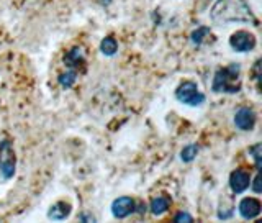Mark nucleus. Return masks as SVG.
Returning a JSON list of instances; mask_svg holds the SVG:
<instances>
[{
	"instance_id": "obj_4",
	"label": "nucleus",
	"mask_w": 262,
	"mask_h": 223,
	"mask_svg": "<svg viewBox=\"0 0 262 223\" xmlns=\"http://www.w3.org/2000/svg\"><path fill=\"white\" fill-rule=\"evenodd\" d=\"M16 172V154L10 139L0 141V174L5 180H10Z\"/></svg>"
},
{
	"instance_id": "obj_12",
	"label": "nucleus",
	"mask_w": 262,
	"mask_h": 223,
	"mask_svg": "<svg viewBox=\"0 0 262 223\" xmlns=\"http://www.w3.org/2000/svg\"><path fill=\"white\" fill-rule=\"evenodd\" d=\"M169 207H170V199H169L167 195L154 197V199L151 200V204H149V210H151L152 215H156V217L164 215V213L169 210Z\"/></svg>"
},
{
	"instance_id": "obj_19",
	"label": "nucleus",
	"mask_w": 262,
	"mask_h": 223,
	"mask_svg": "<svg viewBox=\"0 0 262 223\" xmlns=\"http://www.w3.org/2000/svg\"><path fill=\"white\" fill-rule=\"evenodd\" d=\"M174 221L176 223H190V221H193V217L187 212H179L174 217Z\"/></svg>"
},
{
	"instance_id": "obj_7",
	"label": "nucleus",
	"mask_w": 262,
	"mask_h": 223,
	"mask_svg": "<svg viewBox=\"0 0 262 223\" xmlns=\"http://www.w3.org/2000/svg\"><path fill=\"white\" fill-rule=\"evenodd\" d=\"M256 121H257L256 112L249 109V107H243V109H239L234 113V125L241 131H252L254 127H256Z\"/></svg>"
},
{
	"instance_id": "obj_8",
	"label": "nucleus",
	"mask_w": 262,
	"mask_h": 223,
	"mask_svg": "<svg viewBox=\"0 0 262 223\" xmlns=\"http://www.w3.org/2000/svg\"><path fill=\"white\" fill-rule=\"evenodd\" d=\"M251 186V174L244 169H236L229 174V189L233 194H243L249 189Z\"/></svg>"
},
{
	"instance_id": "obj_5",
	"label": "nucleus",
	"mask_w": 262,
	"mask_h": 223,
	"mask_svg": "<svg viewBox=\"0 0 262 223\" xmlns=\"http://www.w3.org/2000/svg\"><path fill=\"white\" fill-rule=\"evenodd\" d=\"M256 45H257L256 36L244 30L233 33L231 38H229V46H231L236 53H249L256 48Z\"/></svg>"
},
{
	"instance_id": "obj_9",
	"label": "nucleus",
	"mask_w": 262,
	"mask_h": 223,
	"mask_svg": "<svg viewBox=\"0 0 262 223\" xmlns=\"http://www.w3.org/2000/svg\"><path fill=\"white\" fill-rule=\"evenodd\" d=\"M237 212L244 220H254L260 215L262 212V204L254 199V197H244V199L239 202V207H237Z\"/></svg>"
},
{
	"instance_id": "obj_20",
	"label": "nucleus",
	"mask_w": 262,
	"mask_h": 223,
	"mask_svg": "<svg viewBox=\"0 0 262 223\" xmlns=\"http://www.w3.org/2000/svg\"><path fill=\"white\" fill-rule=\"evenodd\" d=\"M233 217V210L231 209H223L221 207L218 210V218L220 220H228V218H231Z\"/></svg>"
},
{
	"instance_id": "obj_18",
	"label": "nucleus",
	"mask_w": 262,
	"mask_h": 223,
	"mask_svg": "<svg viewBox=\"0 0 262 223\" xmlns=\"http://www.w3.org/2000/svg\"><path fill=\"white\" fill-rule=\"evenodd\" d=\"M260 183H262V176H260V171H257V174H256V177H254V180L251 179V189L256 194H260V191H262V187H260Z\"/></svg>"
},
{
	"instance_id": "obj_2",
	"label": "nucleus",
	"mask_w": 262,
	"mask_h": 223,
	"mask_svg": "<svg viewBox=\"0 0 262 223\" xmlns=\"http://www.w3.org/2000/svg\"><path fill=\"white\" fill-rule=\"evenodd\" d=\"M241 64L231 63L223 69H218L213 77L211 90L215 94H237L241 90Z\"/></svg>"
},
{
	"instance_id": "obj_1",
	"label": "nucleus",
	"mask_w": 262,
	"mask_h": 223,
	"mask_svg": "<svg viewBox=\"0 0 262 223\" xmlns=\"http://www.w3.org/2000/svg\"><path fill=\"white\" fill-rule=\"evenodd\" d=\"M211 18L220 23H234V22H252L257 27L256 16L244 0H218L211 10Z\"/></svg>"
},
{
	"instance_id": "obj_3",
	"label": "nucleus",
	"mask_w": 262,
	"mask_h": 223,
	"mask_svg": "<svg viewBox=\"0 0 262 223\" xmlns=\"http://www.w3.org/2000/svg\"><path fill=\"white\" fill-rule=\"evenodd\" d=\"M176 98L184 105L188 107H200L205 104V94L199 89V86L192 80H185L182 82L177 89H176Z\"/></svg>"
},
{
	"instance_id": "obj_11",
	"label": "nucleus",
	"mask_w": 262,
	"mask_h": 223,
	"mask_svg": "<svg viewBox=\"0 0 262 223\" xmlns=\"http://www.w3.org/2000/svg\"><path fill=\"white\" fill-rule=\"evenodd\" d=\"M64 63L68 64L69 69H74V71L79 72V68H82V66H84V63H85L82 49L80 48H72L71 51L64 56Z\"/></svg>"
},
{
	"instance_id": "obj_15",
	"label": "nucleus",
	"mask_w": 262,
	"mask_h": 223,
	"mask_svg": "<svg viewBox=\"0 0 262 223\" xmlns=\"http://www.w3.org/2000/svg\"><path fill=\"white\" fill-rule=\"evenodd\" d=\"M196 154H199V146L195 143H190L182 148V151H180V159L184 163H192L196 158Z\"/></svg>"
},
{
	"instance_id": "obj_17",
	"label": "nucleus",
	"mask_w": 262,
	"mask_h": 223,
	"mask_svg": "<svg viewBox=\"0 0 262 223\" xmlns=\"http://www.w3.org/2000/svg\"><path fill=\"white\" fill-rule=\"evenodd\" d=\"M207 35H210V28L208 27H199L190 35V39H192L193 45H202L203 38L207 36Z\"/></svg>"
},
{
	"instance_id": "obj_6",
	"label": "nucleus",
	"mask_w": 262,
	"mask_h": 223,
	"mask_svg": "<svg viewBox=\"0 0 262 223\" xmlns=\"http://www.w3.org/2000/svg\"><path fill=\"white\" fill-rule=\"evenodd\" d=\"M135 212H136V202L131 197L123 195L112 202V215L118 220L126 218Z\"/></svg>"
},
{
	"instance_id": "obj_10",
	"label": "nucleus",
	"mask_w": 262,
	"mask_h": 223,
	"mask_svg": "<svg viewBox=\"0 0 262 223\" xmlns=\"http://www.w3.org/2000/svg\"><path fill=\"white\" fill-rule=\"evenodd\" d=\"M72 212V207L69 202H56L54 205H51V209L48 210V218L54 220V221H61L66 220Z\"/></svg>"
},
{
	"instance_id": "obj_13",
	"label": "nucleus",
	"mask_w": 262,
	"mask_h": 223,
	"mask_svg": "<svg viewBox=\"0 0 262 223\" xmlns=\"http://www.w3.org/2000/svg\"><path fill=\"white\" fill-rule=\"evenodd\" d=\"M100 51H102V54L108 56V57L115 56V54H117V51H118V43H117V39H115L113 36H106V38H103V39H102V43H100Z\"/></svg>"
},
{
	"instance_id": "obj_16",
	"label": "nucleus",
	"mask_w": 262,
	"mask_h": 223,
	"mask_svg": "<svg viewBox=\"0 0 262 223\" xmlns=\"http://www.w3.org/2000/svg\"><path fill=\"white\" fill-rule=\"evenodd\" d=\"M249 154H252V159H254V164H256V169L260 171L262 168V145L260 143H256L249 148Z\"/></svg>"
},
{
	"instance_id": "obj_14",
	"label": "nucleus",
	"mask_w": 262,
	"mask_h": 223,
	"mask_svg": "<svg viewBox=\"0 0 262 223\" xmlns=\"http://www.w3.org/2000/svg\"><path fill=\"white\" fill-rule=\"evenodd\" d=\"M77 76H79V72H77V71L69 69L68 72H64V74H61L59 77H57V82H59V86H61V87H64V89H71L74 84H76Z\"/></svg>"
},
{
	"instance_id": "obj_21",
	"label": "nucleus",
	"mask_w": 262,
	"mask_h": 223,
	"mask_svg": "<svg viewBox=\"0 0 262 223\" xmlns=\"http://www.w3.org/2000/svg\"><path fill=\"white\" fill-rule=\"evenodd\" d=\"M254 79H256L257 84H259V80H260V59H257L256 64H254Z\"/></svg>"
},
{
	"instance_id": "obj_22",
	"label": "nucleus",
	"mask_w": 262,
	"mask_h": 223,
	"mask_svg": "<svg viewBox=\"0 0 262 223\" xmlns=\"http://www.w3.org/2000/svg\"><path fill=\"white\" fill-rule=\"evenodd\" d=\"M79 220L80 221H95V217L94 215H89V213H80Z\"/></svg>"
}]
</instances>
